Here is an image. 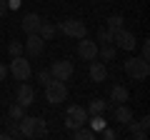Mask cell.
<instances>
[{
	"mask_svg": "<svg viewBox=\"0 0 150 140\" xmlns=\"http://www.w3.org/2000/svg\"><path fill=\"white\" fill-rule=\"evenodd\" d=\"M45 50V40L38 35V33H30L28 35V40L23 43V53L28 55V58H40Z\"/></svg>",
	"mask_w": 150,
	"mask_h": 140,
	"instance_id": "6",
	"label": "cell"
},
{
	"mask_svg": "<svg viewBox=\"0 0 150 140\" xmlns=\"http://www.w3.org/2000/svg\"><path fill=\"white\" fill-rule=\"evenodd\" d=\"M112 43H115V48H123V50H135L138 40H135V35H133L130 30H125V28H118V30H112Z\"/></svg>",
	"mask_w": 150,
	"mask_h": 140,
	"instance_id": "9",
	"label": "cell"
},
{
	"mask_svg": "<svg viewBox=\"0 0 150 140\" xmlns=\"http://www.w3.org/2000/svg\"><path fill=\"white\" fill-rule=\"evenodd\" d=\"M95 38H98V43L105 45V43H112V33L108 30V28H100V30L95 33Z\"/></svg>",
	"mask_w": 150,
	"mask_h": 140,
	"instance_id": "23",
	"label": "cell"
},
{
	"mask_svg": "<svg viewBox=\"0 0 150 140\" xmlns=\"http://www.w3.org/2000/svg\"><path fill=\"white\" fill-rule=\"evenodd\" d=\"M23 130V138H45L48 135V125H45L43 118H30V115H23L18 120Z\"/></svg>",
	"mask_w": 150,
	"mask_h": 140,
	"instance_id": "1",
	"label": "cell"
},
{
	"mask_svg": "<svg viewBox=\"0 0 150 140\" xmlns=\"http://www.w3.org/2000/svg\"><path fill=\"white\" fill-rule=\"evenodd\" d=\"M123 23H125L123 15H110V18H108V30H110V33L118 30V28H123Z\"/></svg>",
	"mask_w": 150,
	"mask_h": 140,
	"instance_id": "24",
	"label": "cell"
},
{
	"mask_svg": "<svg viewBox=\"0 0 150 140\" xmlns=\"http://www.w3.org/2000/svg\"><path fill=\"white\" fill-rule=\"evenodd\" d=\"M23 115H25V108H23L20 103H13L10 108H8V118L10 120H20Z\"/></svg>",
	"mask_w": 150,
	"mask_h": 140,
	"instance_id": "21",
	"label": "cell"
},
{
	"mask_svg": "<svg viewBox=\"0 0 150 140\" xmlns=\"http://www.w3.org/2000/svg\"><path fill=\"white\" fill-rule=\"evenodd\" d=\"M8 53H10V58H15V55H23V43H18V40L8 43Z\"/></svg>",
	"mask_w": 150,
	"mask_h": 140,
	"instance_id": "25",
	"label": "cell"
},
{
	"mask_svg": "<svg viewBox=\"0 0 150 140\" xmlns=\"http://www.w3.org/2000/svg\"><path fill=\"white\" fill-rule=\"evenodd\" d=\"M40 23H43V18L38 15V13H28L25 18H23V23H20V28L30 35V33H38V28H40Z\"/></svg>",
	"mask_w": 150,
	"mask_h": 140,
	"instance_id": "12",
	"label": "cell"
},
{
	"mask_svg": "<svg viewBox=\"0 0 150 140\" xmlns=\"http://www.w3.org/2000/svg\"><path fill=\"white\" fill-rule=\"evenodd\" d=\"M105 108H108V103L103 100V98H93L90 105H88V115H100Z\"/></svg>",
	"mask_w": 150,
	"mask_h": 140,
	"instance_id": "18",
	"label": "cell"
},
{
	"mask_svg": "<svg viewBox=\"0 0 150 140\" xmlns=\"http://www.w3.org/2000/svg\"><path fill=\"white\" fill-rule=\"evenodd\" d=\"M128 98H130V93H128V88H125V85H115L110 90V100L112 103H128Z\"/></svg>",
	"mask_w": 150,
	"mask_h": 140,
	"instance_id": "15",
	"label": "cell"
},
{
	"mask_svg": "<svg viewBox=\"0 0 150 140\" xmlns=\"http://www.w3.org/2000/svg\"><path fill=\"white\" fill-rule=\"evenodd\" d=\"M8 13V0H0V18Z\"/></svg>",
	"mask_w": 150,
	"mask_h": 140,
	"instance_id": "32",
	"label": "cell"
},
{
	"mask_svg": "<svg viewBox=\"0 0 150 140\" xmlns=\"http://www.w3.org/2000/svg\"><path fill=\"white\" fill-rule=\"evenodd\" d=\"M85 125H90V130L98 135L108 123H105V118H103V113H100V115H93V118H88V120H85Z\"/></svg>",
	"mask_w": 150,
	"mask_h": 140,
	"instance_id": "17",
	"label": "cell"
},
{
	"mask_svg": "<svg viewBox=\"0 0 150 140\" xmlns=\"http://www.w3.org/2000/svg\"><path fill=\"white\" fill-rule=\"evenodd\" d=\"M78 58H83V60H95L98 58V43L95 40H90L85 35V38H80V43H78Z\"/></svg>",
	"mask_w": 150,
	"mask_h": 140,
	"instance_id": "10",
	"label": "cell"
},
{
	"mask_svg": "<svg viewBox=\"0 0 150 140\" xmlns=\"http://www.w3.org/2000/svg\"><path fill=\"white\" fill-rule=\"evenodd\" d=\"M55 30H58V28L53 25V23H40V28H38V35H40V38L45 40V43H48V40H53L55 38Z\"/></svg>",
	"mask_w": 150,
	"mask_h": 140,
	"instance_id": "16",
	"label": "cell"
},
{
	"mask_svg": "<svg viewBox=\"0 0 150 140\" xmlns=\"http://www.w3.org/2000/svg\"><path fill=\"white\" fill-rule=\"evenodd\" d=\"M88 120V110L85 108H78V105H70L68 110H65V125H68L70 130L80 128V125H85Z\"/></svg>",
	"mask_w": 150,
	"mask_h": 140,
	"instance_id": "8",
	"label": "cell"
},
{
	"mask_svg": "<svg viewBox=\"0 0 150 140\" xmlns=\"http://www.w3.org/2000/svg\"><path fill=\"white\" fill-rule=\"evenodd\" d=\"M23 5V0H8V10H18Z\"/></svg>",
	"mask_w": 150,
	"mask_h": 140,
	"instance_id": "29",
	"label": "cell"
},
{
	"mask_svg": "<svg viewBox=\"0 0 150 140\" xmlns=\"http://www.w3.org/2000/svg\"><path fill=\"white\" fill-rule=\"evenodd\" d=\"M73 138L75 140H95V133H93L90 128H85V125H80V128L73 130Z\"/></svg>",
	"mask_w": 150,
	"mask_h": 140,
	"instance_id": "19",
	"label": "cell"
},
{
	"mask_svg": "<svg viewBox=\"0 0 150 140\" xmlns=\"http://www.w3.org/2000/svg\"><path fill=\"white\" fill-rule=\"evenodd\" d=\"M138 125H140L143 130H148V128H150V118H148V115H145V118H140V123H138Z\"/></svg>",
	"mask_w": 150,
	"mask_h": 140,
	"instance_id": "31",
	"label": "cell"
},
{
	"mask_svg": "<svg viewBox=\"0 0 150 140\" xmlns=\"http://www.w3.org/2000/svg\"><path fill=\"white\" fill-rule=\"evenodd\" d=\"M123 70H125V75H128L130 80H145V78L150 75V65H148V60H143V58H128L123 63Z\"/></svg>",
	"mask_w": 150,
	"mask_h": 140,
	"instance_id": "2",
	"label": "cell"
},
{
	"mask_svg": "<svg viewBox=\"0 0 150 140\" xmlns=\"http://www.w3.org/2000/svg\"><path fill=\"white\" fill-rule=\"evenodd\" d=\"M15 103H20L23 108H30L33 103H35V90H33V85H28V83L23 80V85L18 88V95H15Z\"/></svg>",
	"mask_w": 150,
	"mask_h": 140,
	"instance_id": "11",
	"label": "cell"
},
{
	"mask_svg": "<svg viewBox=\"0 0 150 140\" xmlns=\"http://www.w3.org/2000/svg\"><path fill=\"white\" fill-rule=\"evenodd\" d=\"M98 58L105 60V63H110V60L115 58V48H112V43H105L103 48H98Z\"/></svg>",
	"mask_w": 150,
	"mask_h": 140,
	"instance_id": "20",
	"label": "cell"
},
{
	"mask_svg": "<svg viewBox=\"0 0 150 140\" xmlns=\"http://www.w3.org/2000/svg\"><path fill=\"white\" fill-rule=\"evenodd\" d=\"M128 120H133V110L125 103H118V108H115V123H128Z\"/></svg>",
	"mask_w": 150,
	"mask_h": 140,
	"instance_id": "14",
	"label": "cell"
},
{
	"mask_svg": "<svg viewBox=\"0 0 150 140\" xmlns=\"http://www.w3.org/2000/svg\"><path fill=\"white\" fill-rule=\"evenodd\" d=\"M35 80L40 83V85H45V83H50V80H53V75H50V70H40V73L35 75Z\"/></svg>",
	"mask_w": 150,
	"mask_h": 140,
	"instance_id": "27",
	"label": "cell"
},
{
	"mask_svg": "<svg viewBox=\"0 0 150 140\" xmlns=\"http://www.w3.org/2000/svg\"><path fill=\"white\" fill-rule=\"evenodd\" d=\"M98 135H100L103 140H115V138H118V133H115L112 128H108V125H105V128H103V130H100Z\"/></svg>",
	"mask_w": 150,
	"mask_h": 140,
	"instance_id": "26",
	"label": "cell"
},
{
	"mask_svg": "<svg viewBox=\"0 0 150 140\" xmlns=\"http://www.w3.org/2000/svg\"><path fill=\"white\" fill-rule=\"evenodd\" d=\"M45 100L50 103V105H60V103L68 100V85H65L63 80H50L45 83Z\"/></svg>",
	"mask_w": 150,
	"mask_h": 140,
	"instance_id": "3",
	"label": "cell"
},
{
	"mask_svg": "<svg viewBox=\"0 0 150 140\" xmlns=\"http://www.w3.org/2000/svg\"><path fill=\"white\" fill-rule=\"evenodd\" d=\"M128 125H130V135H133L135 140H145L148 138V130H143L138 123H133V120H128Z\"/></svg>",
	"mask_w": 150,
	"mask_h": 140,
	"instance_id": "22",
	"label": "cell"
},
{
	"mask_svg": "<svg viewBox=\"0 0 150 140\" xmlns=\"http://www.w3.org/2000/svg\"><path fill=\"white\" fill-rule=\"evenodd\" d=\"M8 73H10L15 80H30V75H33V68H30V60L28 58H23V55H15L13 58V63L8 65Z\"/></svg>",
	"mask_w": 150,
	"mask_h": 140,
	"instance_id": "4",
	"label": "cell"
},
{
	"mask_svg": "<svg viewBox=\"0 0 150 140\" xmlns=\"http://www.w3.org/2000/svg\"><path fill=\"white\" fill-rule=\"evenodd\" d=\"M48 70H50V75H53L55 80H63V83H68L70 78H73V73H75V68H73L70 60H55Z\"/></svg>",
	"mask_w": 150,
	"mask_h": 140,
	"instance_id": "7",
	"label": "cell"
},
{
	"mask_svg": "<svg viewBox=\"0 0 150 140\" xmlns=\"http://www.w3.org/2000/svg\"><path fill=\"white\" fill-rule=\"evenodd\" d=\"M105 78H108L105 63H95V60H90V80L93 83H103Z\"/></svg>",
	"mask_w": 150,
	"mask_h": 140,
	"instance_id": "13",
	"label": "cell"
},
{
	"mask_svg": "<svg viewBox=\"0 0 150 140\" xmlns=\"http://www.w3.org/2000/svg\"><path fill=\"white\" fill-rule=\"evenodd\" d=\"M140 58L150 60V40H143V45H140Z\"/></svg>",
	"mask_w": 150,
	"mask_h": 140,
	"instance_id": "28",
	"label": "cell"
},
{
	"mask_svg": "<svg viewBox=\"0 0 150 140\" xmlns=\"http://www.w3.org/2000/svg\"><path fill=\"white\" fill-rule=\"evenodd\" d=\"M8 75H10V73H8V65H3V63H0V83L5 80Z\"/></svg>",
	"mask_w": 150,
	"mask_h": 140,
	"instance_id": "30",
	"label": "cell"
},
{
	"mask_svg": "<svg viewBox=\"0 0 150 140\" xmlns=\"http://www.w3.org/2000/svg\"><path fill=\"white\" fill-rule=\"evenodd\" d=\"M60 33H65L68 38H85L88 35V25L83 20H78V18H65L63 23H60Z\"/></svg>",
	"mask_w": 150,
	"mask_h": 140,
	"instance_id": "5",
	"label": "cell"
}]
</instances>
